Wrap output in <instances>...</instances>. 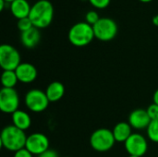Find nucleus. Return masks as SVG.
I'll list each match as a JSON object with an SVG mask.
<instances>
[{"mask_svg":"<svg viewBox=\"0 0 158 157\" xmlns=\"http://www.w3.org/2000/svg\"><path fill=\"white\" fill-rule=\"evenodd\" d=\"M54 18V6L48 0H39L31 6L29 19L33 27L44 29L48 27Z\"/></svg>","mask_w":158,"mask_h":157,"instance_id":"1","label":"nucleus"},{"mask_svg":"<svg viewBox=\"0 0 158 157\" xmlns=\"http://www.w3.org/2000/svg\"><path fill=\"white\" fill-rule=\"evenodd\" d=\"M27 135L24 130H21L14 125L6 126L0 135L1 146L7 151L17 152L20 149L25 148Z\"/></svg>","mask_w":158,"mask_h":157,"instance_id":"2","label":"nucleus"},{"mask_svg":"<svg viewBox=\"0 0 158 157\" xmlns=\"http://www.w3.org/2000/svg\"><path fill=\"white\" fill-rule=\"evenodd\" d=\"M68 37L70 43L74 46H86L94 38V28L86 21L78 22L69 29Z\"/></svg>","mask_w":158,"mask_h":157,"instance_id":"3","label":"nucleus"},{"mask_svg":"<svg viewBox=\"0 0 158 157\" xmlns=\"http://www.w3.org/2000/svg\"><path fill=\"white\" fill-rule=\"evenodd\" d=\"M116 143L117 142L113 135V131L106 128H101L94 130L90 136L91 147L99 153L110 151Z\"/></svg>","mask_w":158,"mask_h":157,"instance_id":"4","label":"nucleus"},{"mask_svg":"<svg viewBox=\"0 0 158 157\" xmlns=\"http://www.w3.org/2000/svg\"><path fill=\"white\" fill-rule=\"evenodd\" d=\"M50 101L44 91L40 89H31L25 94L24 104L26 107L33 113H42L49 105Z\"/></svg>","mask_w":158,"mask_h":157,"instance_id":"5","label":"nucleus"},{"mask_svg":"<svg viewBox=\"0 0 158 157\" xmlns=\"http://www.w3.org/2000/svg\"><path fill=\"white\" fill-rule=\"evenodd\" d=\"M94 37L103 42L113 40L118 34V27L117 22L110 18H100L93 26Z\"/></svg>","mask_w":158,"mask_h":157,"instance_id":"6","label":"nucleus"},{"mask_svg":"<svg viewBox=\"0 0 158 157\" xmlns=\"http://www.w3.org/2000/svg\"><path fill=\"white\" fill-rule=\"evenodd\" d=\"M20 63V55L14 46L6 43L0 46V66L3 70H15Z\"/></svg>","mask_w":158,"mask_h":157,"instance_id":"7","label":"nucleus"},{"mask_svg":"<svg viewBox=\"0 0 158 157\" xmlns=\"http://www.w3.org/2000/svg\"><path fill=\"white\" fill-rule=\"evenodd\" d=\"M19 95L15 88H3L0 90V110L5 114L12 115L19 110Z\"/></svg>","mask_w":158,"mask_h":157,"instance_id":"8","label":"nucleus"},{"mask_svg":"<svg viewBox=\"0 0 158 157\" xmlns=\"http://www.w3.org/2000/svg\"><path fill=\"white\" fill-rule=\"evenodd\" d=\"M49 139L47 136L41 132H34L27 136L25 148L33 155H40L49 150Z\"/></svg>","mask_w":158,"mask_h":157,"instance_id":"9","label":"nucleus"},{"mask_svg":"<svg viewBox=\"0 0 158 157\" xmlns=\"http://www.w3.org/2000/svg\"><path fill=\"white\" fill-rule=\"evenodd\" d=\"M125 149L130 155L142 157L148 150V142L146 138L140 133H132L124 143Z\"/></svg>","mask_w":158,"mask_h":157,"instance_id":"10","label":"nucleus"},{"mask_svg":"<svg viewBox=\"0 0 158 157\" xmlns=\"http://www.w3.org/2000/svg\"><path fill=\"white\" fill-rule=\"evenodd\" d=\"M15 72L17 74L19 81L24 84H29L33 82L38 76L37 68L32 64L28 62L20 63L19 66L15 69Z\"/></svg>","mask_w":158,"mask_h":157,"instance_id":"11","label":"nucleus"},{"mask_svg":"<svg viewBox=\"0 0 158 157\" xmlns=\"http://www.w3.org/2000/svg\"><path fill=\"white\" fill-rule=\"evenodd\" d=\"M151 121L145 109H135L129 116V124L134 130H147Z\"/></svg>","mask_w":158,"mask_h":157,"instance_id":"12","label":"nucleus"},{"mask_svg":"<svg viewBox=\"0 0 158 157\" xmlns=\"http://www.w3.org/2000/svg\"><path fill=\"white\" fill-rule=\"evenodd\" d=\"M41 39V34L39 29L32 27L30 30L21 32L20 34V42L26 48H33L35 47Z\"/></svg>","mask_w":158,"mask_h":157,"instance_id":"13","label":"nucleus"},{"mask_svg":"<svg viewBox=\"0 0 158 157\" xmlns=\"http://www.w3.org/2000/svg\"><path fill=\"white\" fill-rule=\"evenodd\" d=\"M31 6L27 0H15L10 3V11L18 19L29 17Z\"/></svg>","mask_w":158,"mask_h":157,"instance_id":"14","label":"nucleus"},{"mask_svg":"<svg viewBox=\"0 0 158 157\" xmlns=\"http://www.w3.org/2000/svg\"><path fill=\"white\" fill-rule=\"evenodd\" d=\"M12 125L21 130H27L31 125V118L29 113L23 110H17L11 115Z\"/></svg>","mask_w":158,"mask_h":157,"instance_id":"15","label":"nucleus"},{"mask_svg":"<svg viewBox=\"0 0 158 157\" xmlns=\"http://www.w3.org/2000/svg\"><path fill=\"white\" fill-rule=\"evenodd\" d=\"M45 93L47 95L50 103H55L62 99L65 94V86L62 82L53 81L45 89Z\"/></svg>","mask_w":158,"mask_h":157,"instance_id":"16","label":"nucleus"},{"mask_svg":"<svg viewBox=\"0 0 158 157\" xmlns=\"http://www.w3.org/2000/svg\"><path fill=\"white\" fill-rule=\"evenodd\" d=\"M112 131L117 143H125L132 134V128L129 122H118Z\"/></svg>","mask_w":158,"mask_h":157,"instance_id":"17","label":"nucleus"},{"mask_svg":"<svg viewBox=\"0 0 158 157\" xmlns=\"http://www.w3.org/2000/svg\"><path fill=\"white\" fill-rule=\"evenodd\" d=\"M19 79L15 70H3L1 75V84L3 88H15Z\"/></svg>","mask_w":158,"mask_h":157,"instance_id":"18","label":"nucleus"},{"mask_svg":"<svg viewBox=\"0 0 158 157\" xmlns=\"http://www.w3.org/2000/svg\"><path fill=\"white\" fill-rule=\"evenodd\" d=\"M146 132H147L148 139L151 142L158 143V119L151 121L150 125L146 130Z\"/></svg>","mask_w":158,"mask_h":157,"instance_id":"19","label":"nucleus"},{"mask_svg":"<svg viewBox=\"0 0 158 157\" xmlns=\"http://www.w3.org/2000/svg\"><path fill=\"white\" fill-rule=\"evenodd\" d=\"M32 27H33V25H32L31 19H29V17L24 18V19H20L18 20V28L21 32L26 31L30 30Z\"/></svg>","mask_w":158,"mask_h":157,"instance_id":"20","label":"nucleus"},{"mask_svg":"<svg viewBox=\"0 0 158 157\" xmlns=\"http://www.w3.org/2000/svg\"><path fill=\"white\" fill-rule=\"evenodd\" d=\"M99 19H100V17L97 14V12L94 11V10H90L85 15V20H86V22L89 23L92 26H94Z\"/></svg>","mask_w":158,"mask_h":157,"instance_id":"21","label":"nucleus"},{"mask_svg":"<svg viewBox=\"0 0 158 157\" xmlns=\"http://www.w3.org/2000/svg\"><path fill=\"white\" fill-rule=\"evenodd\" d=\"M146 111H147V114H148V116H149V118H150L151 120H157L158 105L155 104V103L151 104V105L147 107Z\"/></svg>","mask_w":158,"mask_h":157,"instance_id":"22","label":"nucleus"},{"mask_svg":"<svg viewBox=\"0 0 158 157\" xmlns=\"http://www.w3.org/2000/svg\"><path fill=\"white\" fill-rule=\"evenodd\" d=\"M110 1L111 0H89V2L93 5V6L99 9L107 7L110 4Z\"/></svg>","mask_w":158,"mask_h":157,"instance_id":"23","label":"nucleus"},{"mask_svg":"<svg viewBox=\"0 0 158 157\" xmlns=\"http://www.w3.org/2000/svg\"><path fill=\"white\" fill-rule=\"evenodd\" d=\"M13 157H33V155L31 153H30L26 148H23V149H20V150L15 152Z\"/></svg>","mask_w":158,"mask_h":157,"instance_id":"24","label":"nucleus"},{"mask_svg":"<svg viewBox=\"0 0 158 157\" xmlns=\"http://www.w3.org/2000/svg\"><path fill=\"white\" fill-rule=\"evenodd\" d=\"M37 157H59V155H58V154L55 150L49 149V150H47L46 152L43 153L42 155H38Z\"/></svg>","mask_w":158,"mask_h":157,"instance_id":"25","label":"nucleus"},{"mask_svg":"<svg viewBox=\"0 0 158 157\" xmlns=\"http://www.w3.org/2000/svg\"><path fill=\"white\" fill-rule=\"evenodd\" d=\"M153 101H154L155 104L158 105V89L155 92V93H154V95H153Z\"/></svg>","mask_w":158,"mask_h":157,"instance_id":"26","label":"nucleus"},{"mask_svg":"<svg viewBox=\"0 0 158 157\" xmlns=\"http://www.w3.org/2000/svg\"><path fill=\"white\" fill-rule=\"evenodd\" d=\"M152 20H153V24H154V25H156V27H158V15L154 16Z\"/></svg>","mask_w":158,"mask_h":157,"instance_id":"27","label":"nucleus"},{"mask_svg":"<svg viewBox=\"0 0 158 157\" xmlns=\"http://www.w3.org/2000/svg\"><path fill=\"white\" fill-rule=\"evenodd\" d=\"M6 2L5 1V0H0V10L2 11L3 9H4V6H5V4H6Z\"/></svg>","mask_w":158,"mask_h":157,"instance_id":"28","label":"nucleus"},{"mask_svg":"<svg viewBox=\"0 0 158 157\" xmlns=\"http://www.w3.org/2000/svg\"><path fill=\"white\" fill-rule=\"evenodd\" d=\"M141 2H143V3H149V2H151V1H153V0H140Z\"/></svg>","mask_w":158,"mask_h":157,"instance_id":"29","label":"nucleus"},{"mask_svg":"<svg viewBox=\"0 0 158 157\" xmlns=\"http://www.w3.org/2000/svg\"><path fill=\"white\" fill-rule=\"evenodd\" d=\"M5 1H6V3H12V2L15 1V0H5Z\"/></svg>","mask_w":158,"mask_h":157,"instance_id":"30","label":"nucleus"},{"mask_svg":"<svg viewBox=\"0 0 158 157\" xmlns=\"http://www.w3.org/2000/svg\"><path fill=\"white\" fill-rule=\"evenodd\" d=\"M129 157H139V156H135V155H130Z\"/></svg>","mask_w":158,"mask_h":157,"instance_id":"31","label":"nucleus"},{"mask_svg":"<svg viewBox=\"0 0 158 157\" xmlns=\"http://www.w3.org/2000/svg\"><path fill=\"white\" fill-rule=\"evenodd\" d=\"M62 157H70V156H62Z\"/></svg>","mask_w":158,"mask_h":157,"instance_id":"32","label":"nucleus"}]
</instances>
